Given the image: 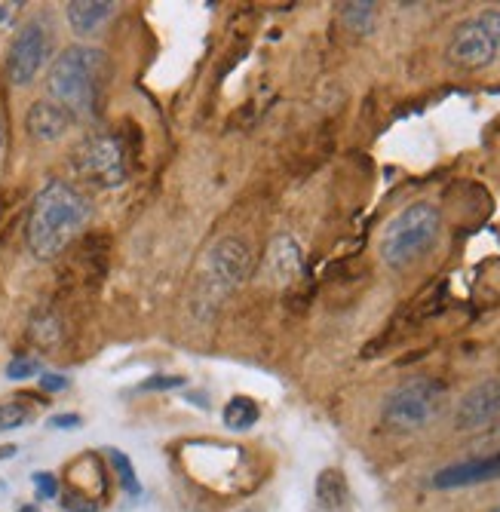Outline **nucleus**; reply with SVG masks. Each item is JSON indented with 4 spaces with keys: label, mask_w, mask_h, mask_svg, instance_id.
Listing matches in <instances>:
<instances>
[{
    "label": "nucleus",
    "mask_w": 500,
    "mask_h": 512,
    "mask_svg": "<svg viewBox=\"0 0 500 512\" xmlns=\"http://www.w3.org/2000/svg\"><path fill=\"white\" fill-rule=\"evenodd\" d=\"M105 77V53L96 46H68L53 62L47 86L59 108H65L74 120L93 117Z\"/></svg>",
    "instance_id": "obj_2"
},
{
    "label": "nucleus",
    "mask_w": 500,
    "mask_h": 512,
    "mask_svg": "<svg viewBox=\"0 0 500 512\" xmlns=\"http://www.w3.org/2000/svg\"><path fill=\"white\" fill-rule=\"evenodd\" d=\"M491 512H500V503H497V506H494V509H491Z\"/></svg>",
    "instance_id": "obj_30"
},
{
    "label": "nucleus",
    "mask_w": 500,
    "mask_h": 512,
    "mask_svg": "<svg viewBox=\"0 0 500 512\" xmlns=\"http://www.w3.org/2000/svg\"><path fill=\"white\" fill-rule=\"evenodd\" d=\"M442 399H445L442 384H436L430 378H415V381H405L402 387H396L387 396L381 417L390 430H399V433L424 430L439 414Z\"/></svg>",
    "instance_id": "obj_5"
},
{
    "label": "nucleus",
    "mask_w": 500,
    "mask_h": 512,
    "mask_svg": "<svg viewBox=\"0 0 500 512\" xmlns=\"http://www.w3.org/2000/svg\"><path fill=\"white\" fill-rule=\"evenodd\" d=\"M40 387L47 390V393H59V390L68 387V378H65V375H43V378H40Z\"/></svg>",
    "instance_id": "obj_26"
},
{
    "label": "nucleus",
    "mask_w": 500,
    "mask_h": 512,
    "mask_svg": "<svg viewBox=\"0 0 500 512\" xmlns=\"http://www.w3.org/2000/svg\"><path fill=\"white\" fill-rule=\"evenodd\" d=\"M108 460H111V467H114V473H117L123 491L132 494V497H135V494H142V485H139V479H135V470H132V460H129L123 451H117V448L108 451Z\"/></svg>",
    "instance_id": "obj_17"
},
{
    "label": "nucleus",
    "mask_w": 500,
    "mask_h": 512,
    "mask_svg": "<svg viewBox=\"0 0 500 512\" xmlns=\"http://www.w3.org/2000/svg\"><path fill=\"white\" fill-rule=\"evenodd\" d=\"M0 154H4V117H0Z\"/></svg>",
    "instance_id": "obj_28"
},
{
    "label": "nucleus",
    "mask_w": 500,
    "mask_h": 512,
    "mask_svg": "<svg viewBox=\"0 0 500 512\" xmlns=\"http://www.w3.org/2000/svg\"><path fill=\"white\" fill-rule=\"evenodd\" d=\"M347 497V482L338 470H323L316 479V500L323 509H338Z\"/></svg>",
    "instance_id": "obj_14"
},
{
    "label": "nucleus",
    "mask_w": 500,
    "mask_h": 512,
    "mask_svg": "<svg viewBox=\"0 0 500 512\" xmlns=\"http://www.w3.org/2000/svg\"><path fill=\"white\" fill-rule=\"evenodd\" d=\"M267 273L277 286H292L304 273L301 249L292 237H277L274 246L267 249Z\"/></svg>",
    "instance_id": "obj_12"
},
{
    "label": "nucleus",
    "mask_w": 500,
    "mask_h": 512,
    "mask_svg": "<svg viewBox=\"0 0 500 512\" xmlns=\"http://www.w3.org/2000/svg\"><path fill=\"white\" fill-rule=\"evenodd\" d=\"M34 488H37L40 500H53L59 494V482L53 473H34Z\"/></svg>",
    "instance_id": "obj_20"
},
{
    "label": "nucleus",
    "mask_w": 500,
    "mask_h": 512,
    "mask_svg": "<svg viewBox=\"0 0 500 512\" xmlns=\"http://www.w3.org/2000/svg\"><path fill=\"white\" fill-rule=\"evenodd\" d=\"M497 56H500L497 43L491 40V34L479 16L454 28V34L448 40V50H445V59L461 71H479V68L491 65Z\"/></svg>",
    "instance_id": "obj_8"
},
{
    "label": "nucleus",
    "mask_w": 500,
    "mask_h": 512,
    "mask_svg": "<svg viewBox=\"0 0 500 512\" xmlns=\"http://www.w3.org/2000/svg\"><path fill=\"white\" fill-rule=\"evenodd\" d=\"M19 10H22V4H13V0H0V34L10 31L16 25Z\"/></svg>",
    "instance_id": "obj_22"
},
{
    "label": "nucleus",
    "mask_w": 500,
    "mask_h": 512,
    "mask_svg": "<svg viewBox=\"0 0 500 512\" xmlns=\"http://www.w3.org/2000/svg\"><path fill=\"white\" fill-rule=\"evenodd\" d=\"M83 421H80V414H53L50 417V427L53 430H77Z\"/></svg>",
    "instance_id": "obj_25"
},
{
    "label": "nucleus",
    "mask_w": 500,
    "mask_h": 512,
    "mask_svg": "<svg viewBox=\"0 0 500 512\" xmlns=\"http://www.w3.org/2000/svg\"><path fill=\"white\" fill-rule=\"evenodd\" d=\"M497 417H500V378H491L476 384L470 393H464L458 411H454V427L461 433H470L494 424Z\"/></svg>",
    "instance_id": "obj_9"
},
{
    "label": "nucleus",
    "mask_w": 500,
    "mask_h": 512,
    "mask_svg": "<svg viewBox=\"0 0 500 512\" xmlns=\"http://www.w3.org/2000/svg\"><path fill=\"white\" fill-rule=\"evenodd\" d=\"M249 264H252V252H249V246L243 240H237V237L218 240L203 255V261L197 267L194 289H191L194 310L203 319L212 316L221 307V301L249 276Z\"/></svg>",
    "instance_id": "obj_3"
},
{
    "label": "nucleus",
    "mask_w": 500,
    "mask_h": 512,
    "mask_svg": "<svg viewBox=\"0 0 500 512\" xmlns=\"http://www.w3.org/2000/svg\"><path fill=\"white\" fill-rule=\"evenodd\" d=\"M479 19H482V25L488 28L491 40L497 43V50H500V10H485Z\"/></svg>",
    "instance_id": "obj_24"
},
{
    "label": "nucleus",
    "mask_w": 500,
    "mask_h": 512,
    "mask_svg": "<svg viewBox=\"0 0 500 512\" xmlns=\"http://www.w3.org/2000/svg\"><path fill=\"white\" fill-rule=\"evenodd\" d=\"M494 479H500V451L488 454V457L451 463V467H445L433 476V485L448 491V488H467V485H482V482H494Z\"/></svg>",
    "instance_id": "obj_10"
},
{
    "label": "nucleus",
    "mask_w": 500,
    "mask_h": 512,
    "mask_svg": "<svg viewBox=\"0 0 500 512\" xmlns=\"http://www.w3.org/2000/svg\"><path fill=\"white\" fill-rule=\"evenodd\" d=\"M188 378H178V375H154L142 384V390H178V387H185Z\"/></svg>",
    "instance_id": "obj_21"
},
{
    "label": "nucleus",
    "mask_w": 500,
    "mask_h": 512,
    "mask_svg": "<svg viewBox=\"0 0 500 512\" xmlns=\"http://www.w3.org/2000/svg\"><path fill=\"white\" fill-rule=\"evenodd\" d=\"M258 405L249 396H234L224 408V424L231 430H252L258 424Z\"/></svg>",
    "instance_id": "obj_15"
},
{
    "label": "nucleus",
    "mask_w": 500,
    "mask_h": 512,
    "mask_svg": "<svg viewBox=\"0 0 500 512\" xmlns=\"http://www.w3.org/2000/svg\"><path fill=\"white\" fill-rule=\"evenodd\" d=\"M65 506H68L71 512H96V503L89 500L86 494H77V491L65 494Z\"/></svg>",
    "instance_id": "obj_23"
},
{
    "label": "nucleus",
    "mask_w": 500,
    "mask_h": 512,
    "mask_svg": "<svg viewBox=\"0 0 500 512\" xmlns=\"http://www.w3.org/2000/svg\"><path fill=\"white\" fill-rule=\"evenodd\" d=\"M74 169L96 188H120L126 181V151L114 135H86L74 148Z\"/></svg>",
    "instance_id": "obj_6"
},
{
    "label": "nucleus",
    "mask_w": 500,
    "mask_h": 512,
    "mask_svg": "<svg viewBox=\"0 0 500 512\" xmlns=\"http://www.w3.org/2000/svg\"><path fill=\"white\" fill-rule=\"evenodd\" d=\"M74 117L59 108L56 102H34L25 114V129L37 142H59V138L71 129Z\"/></svg>",
    "instance_id": "obj_11"
},
{
    "label": "nucleus",
    "mask_w": 500,
    "mask_h": 512,
    "mask_svg": "<svg viewBox=\"0 0 500 512\" xmlns=\"http://www.w3.org/2000/svg\"><path fill=\"white\" fill-rule=\"evenodd\" d=\"M442 215L433 203H412L405 206L387 227L381 237V258L387 267L402 270L415 264L421 255L430 252V246L439 240Z\"/></svg>",
    "instance_id": "obj_4"
},
{
    "label": "nucleus",
    "mask_w": 500,
    "mask_h": 512,
    "mask_svg": "<svg viewBox=\"0 0 500 512\" xmlns=\"http://www.w3.org/2000/svg\"><path fill=\"white\" fill-rule=\"evenodd\" d=\"M375 4H344L341 7V19L353 34H369L375 28Z\"/></svg>",
    "instance_id": "obj_16"
},
{
    "label": "nucleus",
    "mask_w": 500,
    "mask_h": 512,
    "mask_svg": "<svg viewBox=\"0 0 500 512\" xmlns=\"http://www.w3.org/2000/svg\"><path fill=\"white\" fill-rule=\"evenodd\" d=\"M86 218H89V203L77 188H71L68 181L43 184L31 203L28 230H25L31 255L40 261L59 258L83 230Z\"/></svg>",
    "instance_id": "obj_1"
},
{
    "label": "nucleus",
    "mask_w": 500,
    "mask_h": 512,
    "mask_svg": "<svg viewBox=\"0 0 500 512\" xmlns=\"http://www.w3.org/2000/svg\"><path fill=\"white\" fill-rule=\"evenodd\" d=\"M53 53V40L50 31L43 28L40 22H28L19 28V34L10 43V56H7V74L16 86H28L40 68L47 65Z\"/></svg>",
    "instance_id": "obj_7"
},
{
    "label": "nucleus",
    "mask_w": 500,
    "mask_h": 512,
    "mask_svg": "<svg viewBox=\"0 0 500 512\" xmlns=\"http://www.w3.org/2000/svg\"><path fill=\"white\" fill-rule=\"evenodd\" d=\"M19 512H37V506H22Z\"/></svg>",
    "instance_id": "obj_29"
},
{
    "label": "nucleus",
    "mask_w": 500,
    "mask_h": 512,
    "mask_svg": "<svg viewBox=\"0 0 500 512\" xmlns=\"http://www.w3.org/2000/svg\"><path fill=\"white\" fill-rule=\"evenodd\" d=\"M31 421V411L22 402H0V433L19 430Z\"/></svg>",
    "instance_id": "obj_18"
},
{
    "label": "nucleus",
    "mask_w": 500,
    "mask_h": 512,
    "mask_svg": "<svg viewBox=\"0 0 500 512\" xmlns=\"http://www.w3.org/2000/svg\"><path fill=\"white\" fill-rule=\"evenodd\" d=\"M114 16V4L108 0H74L68 4V22L77 34H93Z\"/></svg>",
    "instance_id": "obj_13"
},
{
    "label": "nucleus",
    "mask_w": 500,
    "mask_h": 512,
    "mask_svg": "<svg viewBox=\"0 0 500 512\" xmlns=\"http://www.w3.org/2000/svg\"><path fill=\"white\" fill-rule=\"evenodd\" d=\"M34 375H40V359H34V356H16L7 365V378H13V381L34 378Z\"/></svg>",
    "instance_id": "obj_19"
},
{
    "label": "nucleus",
    "mask_w": 500,
    "mask_h": 512,
    "mask_svg": "<svg viewBox=\"0 0 500 512\" xmlns=\"http://www.w3.org/2000/svg\"><path fill=\"white\" fill-rule=\"evenodd\" d=\"M19 448L16 445H0V460H7V457H13Z\"/></svg>",
    "instance_id": "obj_27"
}]
</instances>
